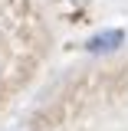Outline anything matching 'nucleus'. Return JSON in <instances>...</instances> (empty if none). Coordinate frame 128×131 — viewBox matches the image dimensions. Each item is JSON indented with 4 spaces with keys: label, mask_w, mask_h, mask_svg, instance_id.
<instances>
[{
    "label": "nucleus",
    "mask_w": 128,
    "mask_h": 131,
    "mask_svg": "<svg viewBox=\"0 0 128 131\" xmlns=\"http://www.w3.org/2000/svg\"><path fill=\"white\" fill-rule=\"evenodd\" d=\"M125 46V33L122 30H102L95 33L92 39H85V52H115V49H122Z\"/></svg>",
    "instance_id": "obj_1"
}]
</instances>
